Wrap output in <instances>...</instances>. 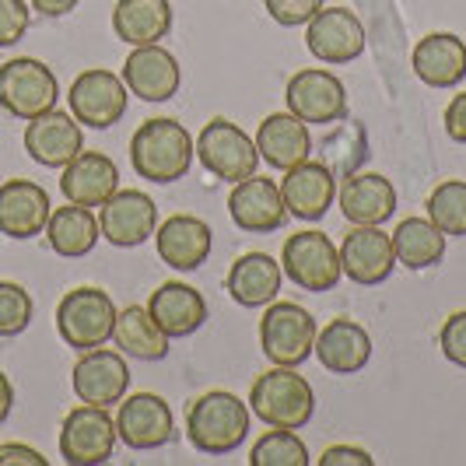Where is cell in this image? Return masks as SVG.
<instances>
[{
    "label": "cell",
    "mask_w": 466,
    "mask_h": 466,
    "mask_svg": "<svg viewBox=\"0 0 466 466\" xmlns=\"http://www.w3.org/2000/svg\"><path fill=\"white\" fill-rule=\"evenodd\" d=\"M113 344L127 358H137V361H162L165 354H168V337L151 319L147 305H127L123 312H116Z\"/></svg>",
    "instance_id": "obj_32"
},
{
    "label": "cell",
    "mask_w": 466,
    "mask_h": 466,
    "mask_svg": "<svg viewBox=\"0 0 466 466\" xmlns=\"http://www.w3.org/2000/svg\"><path fill=\"white\" fill-rule=\"evenodd\" d=\"M312 354L319 358V365L333 375H354L372 361V337L361 323H354L348 316L329 319L327 327L316 333V348Z\"/></svg>",
    "instance_id": "obj_25"
},
{
    "label": "cell",
    "mask_w": 466,
    "mask_h": 466,
    "mask_svg": "<svg viewBox=\"0 0 466 466\" xmlns=\"http://www.w3.org/2000/svg\"><path fill=\"white\" fill-rule=\"evenodd\" d=\"M172 28V4L168 0H116L113 7V32L127 46H158Z\"/></svg>",
    "instance_id": "obj_30"
},
{
    "label": "cell",
    "mask_w": 466,
    "mask_h": 466,
    "mask_svg": "<svg viewBox=\"0 0 466 466\" xmlns=\"http://www.w3.org/2000/svg\"><path fill=\"white\" fill-rule=\"evenodd\" d=\"M280 197H284V208L291 218L299 221H319L333 200H337V179L329 172V165L323 162H299L295 168L284 172L280 179Z\"/></svg>",
    "instance_id": "obj_21"
},
{
    "label": "cell",
    "mask_w": 466,
    "mask_h": 466,
    "mask_svg": "<svg viewBox=\"0 0 466 466\" xmlns=\"http://www.w3.org/2000/svg\"><path fill=\"white\" fill-rule=\"evenodd\" d=\"M11 410H15V386H11V379L0 372V424L11 418Z\"/></svg>",
    "instance_id": "obj_44"
},
{
    "label": "cell",
    "mask_w": 466,
    "mask_h": 466,
    "mask_svg": "<svg viewBox=\"0 0 466 466\" xmlns=\"http://www.w3.org/2000/svg\"><path fill=\"white\" fill-rule=\"evenodd\" d=\"M35 316V302L15 280H0V337H18Z\"/></svg>",
    "instance_id": "obj_36"
},
{
    "label": "cell",
    "mask_w": 466,
    "mask_h": 466,
    "mask_svg": "<svg viewBox=\"0 0 466 466\" xmlns=\"http://www.w3.org/2000/svg\"><path fill=\"white\" fill-rule=\"evenodd\" d=\"M0 187H4V179H0Z\"/></svg>",
    "instance_id": "obj_45"
},
{
    "label": "cell",
    "mask_w": 466,
    "mask_h": 466,
    "mask_svg": "<svg viewBox=\"0 0 466 466\" xmlns=\"http://www.w3.org/2000/svg\"><path fill=\"white\" fill-rule=\"evenodd\" d=\"M439 348H442L445 361L466 369V309L452 312L442 323V329H439Z\"/></svg>",
    "instance_id": "obj_39"
},
{
    "label": "cell",
    "mask_w": 466,
    "mask_h": 466,
    "mask_svg": "<svg viewBox=\"0 0 466 466\" xmlns=\"http://www.w3.org/2000/svg\"><path fill=\"white\" fill-rule=\"evenodd\" d=\"M337 204L350 225H382L397 214V187L382 172H358L337 189Z\"/></svg>",
    "instance_id": "obj_27"
},
{
    "label": "cell",
    "mask_w": 466,
    "mask_h": 466,
    "mask_svg": "<svg viewBox=\"0 0 466 466\" xmlns=\"http://www.w3.org/2000/svg\"><path fill=\"white\" fill-rule=\"evenodd\" d=\"M280 270L284 278L295 280L302 291H333L340 278H344V267H340V249L333 246V238L327 232H299L291 235L280 249Z\"/></svg>",
    "instance_id": "obj_8"
},
{
    "label": "cell",
    "mask_w": 466,
    "mask_h": 466,
    "mask_svg": "<svg viewBox=\"0 0 466 466\" xmlns=\"http://www.w3.org/2000/svg\"><path fill=\"white\" fill-rule=\"evenodd\" d=\"M119 189V168L102 151H81L74 162L60 168V193L67 204L102 208Z\"/></svg>",
    "instance_id": "obj_22"
},
{
    "label": "cell",
    "mask_w": 466,
    "mask_h": 466,
    "mask_svg": "<svg viewBox=\"0 0 466 466\" xmlns=\"http://www.w3.org/2000/svg\"><path fill=\"white\" fill-rule=\"evenodd\" d=\"M249 466H309V449L291 428H274L249 449Z\"/></svg>",
    "instance_id": "obj_35"
},
{
    "label": "cell",
    "mask_w": 466,
    "mask_h": 466,
    "mask_svg": "<svg viewBox=\"0 0 466 466\" xmlns=\"http://www.w3.org/2000/svg\"><path fill=\"white\" fill-rule=\"evenodd\" d=\"M445 134L456 140V144H466V92H460L449 106H445Z\"/></svg>",
    "instance_id": "obj_42"
},
{
    "label": "cell",
    "mask_w": 466,
    "mask_h": 466,
    "mask_svg": "<svg viewBox=\"0 0 466 466\" xmlns=\"http://www.w3.org/2000/svg\"><path fill=\"white\" fill-rule=\"evenodd\" d=\"M228 214H232L235 228L249 235H270L278 232L288 221V208L274 179L263 176H249L242 183H232V197H228Z\"/></svg>",
    "instance_id": "obj_19"
},
{
    "label": "cell",
    "mask_w": 466,
    "mask_h": 466,
    "mask_svg": "<svg viewBox=\"0 0 466 466\" xmlns=\"http://www.w3.org/2000/svg\"><path fill=\"white\" fill-rule=\"evenodd\" d=\"M28 25H32V11L25 0H0V49L22 43Z\"/></svg>",
    "instance_id": "obj_38"
},
{
    "label": "cell",
    "mask_w": 466,
    "mask_h": 466,
    "mask_svg": "<svg viewBox=\"0 0 466 466\" xmlns=\"http://www.w3.org/2000/svg\"><path fill=\"white\" fill-rule=\"evenodd\" d=\"M0 466H46V456L32 445L0 442Z\"/></svg>",
    "instance_id": "obj_41"
},
{
    "label": "cell",
    "mask_w": 466,
    "mask_h": 466,
    "mask_svg": "<svg viewBox=\"0 0 466 466\" xmlns=\"http://www.w3.org/2000/svg\"><path fill=\"white\" fill-rule=\"evenodd\" d=\"M428 221L442 235H466V183L463 179H445L428 197Z\"/></svg>",
    "instance_id": "obj_34"
},
{
    "label": "cell",
    "mask_w": 466,
    "mask_h": 466,
    "mask_svg": "<svg viewBox=\"0 0 466 466\" xmlns=\"http://www.w3.org/2000/svg\"><path fill=\"white\" fill-rule=\"evenodd\" d=\"M390 238H393V253H397L400 267L428 270L445 257V238L449 235L439 232L428 218H407V221H400L397 232Z\"/></svg>",
    "instance_id": "obj_33"
},
{
    "label": "cell",
    "mask_w": 466,
    "mask_h": 466,
    "mask_svg": "<svg viewBox=\"0 0 466 466\" xmlns=\"http://www.w3.org/2000/svg\"><path fill=\"white\" fill-rule=\"evenodd\" d=\"M340 267L361 288H375V284L390 280L393 267H397L393 238L379 225H354L348 238L340 242Z\"/></svg>",
    "instance_id": "obj_17"
},
{
    "label": "cell",
    "mask_w": 466,
    "mask_h": 466,
    "mask_svg": "<svg viewBox=\"0 0 466 466\" xmlns=\"http://www.w3.org/2000/svg\"><path fill=\"white\" fill-rule=\"evenodd\" d=\"M284 102L288 113L299 116L302 123H340L348 116V88L337 74H329L323 67H305L299 74L288 77L284 88Z\"/></svg>",
    "instance_id": "obj_11"
},
{
    "label": "cell",
    "mask_w": 466,
    "mask_h": 466,
    "mask_svg": "<svg viewBox=\"0 0 466 466\" xmlns=\"http://www.w3.org/2000/svg\"><path fill=\"white\" fill-rule=\"evenodd\" d=\"M116 439V418H109V407L81 403L60 424V456L70 466L109 463Z\"/></svg>",
    "instance_id": "obj_10"
},
{
    "label": "cell",
    "mask_w": 466,
    "mask_h": 466,
    "mask_svg": "<svg viewBox=\"0 0 466 466\" xmlns=\"http://www.w3.org/2000/svg\"><path fill=\"white\" fill-rule=\"evenodd\" d=\"M151 319L158 323L168 340L176 337H189L208 323V302L204 295L187 284V280H165L151 291V302H147Z\"/></svg>",
    "instance_id": "obj_24"
},
{
    "label": "cell",
    "mask_w": 466,
    "mask_h": 466,
    "mask_svg": "<svg viewBox=\"0 0 466 466\" xmlns=\"http://www.w3.org/2000/svg\"><path fill=\"white\" fill-rule=\"evenodd\" d=\"M25 151L28 158L43 168H64L67 162H74L81 151H85V134H81V123L60 113V109H49L43 116L28 119L25 127Z\"/></svg>",
    "instance_id": "obj_18"
},
{
    "label": "cell",
    "mask_w": 466,
    "mask_h": 466,
    "mask_svg": "<svg viewBox=\"0 0 466 466\" xmlns=\"http://www.w3.org/2000/svg\"><path fill=\"white\" fill-rule=\"evenodd\" d=\"M123 85L127 92L137 95L140 102H168L176 98L183 85L179 60L158 43V46H134L123 60Z\"/></svg>",
    "instance_id": "obj_16"
},
{
    "label": "cell",
    "mask_w": 466,
    "mask_h": 466,
    "mask_svg": "<svg viewBox=\"0 0 466 466\" xmlns=\"http://www.w3.org/2000/svg\"><path fill=\"white\" fill-rule=\"evenodd\" d=\"M56 74L35 56H15L0 67V109L15 119H35L56 109Z\"/></svg>",
    "instance_id": "obj_5"
},
{
    "label": "cell",
    "mask_w": 466,
    "mask_h": 466,
    "mask_svg": "<svg viewBox=\"0 0 466 466\" xmlns=\"http://www.w3.org/2000/svg\"><path fill=\"white\" fill-rule=\"evenodd\" d=\"M70 386L81 403L113 407L130 390V365H127L123 350H106V344L81 350V358L74 361V372H70Z\"/></svg>",
    "instance_id": "obj_14"
},
{
    "label": "cell",
    "mask_w": 466,
    "mask_h": 466,
    "mask_svg": "<svg viewBox=\"0 0 466 466\" xmlns=\"http://www.w3.org/2000/svg\"><path fill=\"white\" fill-rule=\"evenodd\" d=\"M53 214L49 193L32 179H7L0 187V235L7 238H35L46 232Z\"/></svg>",
    "instance_id": "obj_23"
},
{
    "label": "cell",
    "mask_w": 466,
    "mask_h": 466,
    "mask_svg": "<svg viewBox=\"0 0 466 466\" xmlns=\"http://www.w3.org/2000/svg\"><path fill=\"white\" fill-rule=\"evenodd\" d=\"M316 333H319V327H316L309 309H302L299 302L274 299L259 319V348L270 358V365L299 369L316 348Z\"/></svg>",
    "instance_id": "obj_6"
},
{
    "label": "cell",
    "mask_w": 466,
    "mask_h": 466,
    "mask_svg": "<svg viewBox=\"0 0 466 466\" xmlns=\"http://www.w3.org/2000/svg\"><path fill=\"white\" fill-rule=\"evenodd\" d=\"M327 0H263L267 15L284 28H299L316 18V11L323 7Z\"/></svg>",
    "instance_id": "obj_37"
},
{
    "label": "cell",
    "mask_w": 466,
    "mask_h": 466,
    "mask_svg": "<svg viewBox=\"0 0 466 466\" xmlns=\"http://www.w3.org/2000/svg\"><path fill=\"white\" fill-rule=\"evenodd\" d=\"M257 151H259V162H267L270 168H278V172L295 168L312 151L309 123H302V119L291 116V113H270L257 130Z\"/></svg>",
    "instance_id": "obj_29"
},
{
    "label": "cell",
    "mask_w": 466,
    "mask_h": 466,
    "mask_svg": "<svg viewBox=\"0 0 466 466\" xmlns=\"http://www.w3.org/2000/svg\"><path fill=\"white\" fill-rule=\"evenodd\" d=\"M98 214L81 204H67V208H53L46 221V242L56 257L64 259H81L88 257L98 246Z\"/></svg>",
    "instance_id": "obj_31"
},
{
    "label": "cell",
    "mask_w": 466,
    "mask_h": 466,
    "mask_svg": "<svg viewBox=\"0 0 466 466\" xmlns=\"http://www.w3.org/2000/svg\"><path fill=\"white\" fill-rule=\"evenodd\" d=\"M249 410L257 414L267 428H291L299 431L312 420L316 410V393L309 379L288 365H274L263 372L249 390Z\"/></svg>",
    "instance_id": "obj_3"
},
{
    "label": "cell",
    "mask_w": 466,
    "mask_h": 466,
    "mask_svg": "<svg viewBox=\"0 0 466 466\" xmlns=\"http://www.w3.org/2000/svg\"><path fill=\"white\" fill-rule=\"evenodd\" d=\"M193 158H197V140L189 137V130L179 119H144L130 137V165L147 183L168 187L187 179Z\"/></svg>",
    "instance_id": "obj_1"
},
{
    "label": "cell",
    "mask_w": 466,
    "mask_h": 466,
    "mask_svg": "<svg viewBox=\"0 0 466 466\" xmlns=\"http://www.w3.org/2000/svg\"><path fill=\"white\" fill-rule=\"evenodd\" d=\"M305 46L316 60H323L329 67L350 64L365 53V28L358 22V15L348 7H319L316 18L305 25Z\"/></svg>",
    "instance_id": "obj_15"
},
{
    "label": "cell",
    "mask_w": 466,
    "mask_h": 466,
    "mask_svg": "<svg viewBox=\"0 0 466 466\" xmlns=\"http://www.w3.org/2000/svg\"><path fill=\"white\" fill-rule=\"evenodd\" d=\"M375 460L358 445H329L319 456V466H372Z\"/></svg>",
    "instance_id": "obj_40"
},
{
    "label": "cell",
    "mask_w": 466,
    "mask_h": 466,
    "mask_svg": "<svg viewBox=\"0 0 466 466\" xmlns=\"http://www.w3.org/2000/svg\"><path fill=\"white\" fill-rule=\"evenodd\" d=\"M410 70L428 88H456L466 77V43L452 32H431L418 39Z\"/></svg>",
    "instance_id": "obj_26"
},
{
    "label": "cell",
    "mask_w": 466,
    "mask_h": 466,
    "mask_svg": "<svg viewBox=\"0 0 466 466\" xmlns=\"http://www.w3.org/2000/svg\"><path fill=\"white\" fill-rule=\"evenodd\" d=\"M155 246H158V259L165 267L189 274L208 263L210 249H214V232L197 214H172L155 228Z\"/></svg>",
    "instance_id": "obj_20"
},
{
    "label": "cell",
    "mask_w": 466,
    "mask_h": 466,
    "mask_svg": "<svg viewBox=\"0 0 466 466\" xmlns=\"http://www.w3.org/2000/svg\"><path fill=\"white\" fill-rule=\"evenodd\" d=\"M127 102H130V92H127L123 77L106 67L81 70L70 81L67 106H70V116L77 119L81 127H92V130L116 127L119 119H123V113H127Z\"/></svg>",
    "instance_id": "obj_9"
},
{
    "label": "cell",
    "mask_w": 466,
    "mask_h": 466,
    "mask_svg": "<svg viewBox=\"0 0 466 466\" xmlns=\"http://www.w3.org/2000/svg\"><path fill=\"white\" fill-rule=\"evenodd\" d=\"M187 439L204 456H228L249 439V403L228 390L197 397L187 414Z\"/></svg>",
    "instance_id": "obj_2"
},
{
    "label": "cell",
    "mask_w": 466,
    "mask_h": 466,
    "mask_svg": "<svg viewBox=\"0 0 466 466\" xmlns=\"http://www.w3.org/2000/svg\"><path fill=\"white\" fill-rule=\"evenodd\" d=\"M113 323H116V305L109 291L92 284L67 291L56 305V333L74 350H92L113 340Z\"/></svg>",
    "instance_id": "obj_4"
},
{
    "label": "cell",
    "mask_w": 466,
    "mask_h": 466,
    "mask_svg": "<svg viewBox=\"0 0 466 466\" xmlns=\"http://www.w3.org/2000/svg\"><path fill=\"white\" fill-rule=\"evenodd\" d=\"M158 228V204L144 189H116L98 208V232L116 249H137Z\"/></svg>",
    "instance_id": "obj_12"
},
{
    "label": "cell",
    "mask_w": 466,
    "mask_h": 466,
    "mask_svg": "<svg viewBox=\"0 0 466 466\" xmlns=\"http://www.w3.org/2000/svg\"><path fill=\"white\" fill-rule=\"evenodd\" d=\"M119 442L134 452H151L176 439V418L172 407L158 393H130L119 400L116 410Z\"/></svg>",
    "instance_id": "obj_13"
},
{
    "label": "cell",
    "mask_w": 466,
    "mask_h": 466,
    "mask_svg": "<svg viewBox=\"0 0 466 466\" xmlns=\"http://www.w3.org/2000/svg\"><path fill=\"white\" fill-rule=\"evenodd\" d=\"M197 158L214 179L242 183V179H249L257 172L259 151L257 140L249 137L242 127H235L232 119L225 116H214L197 137Z\"/></svg>",
    "instance_id": "obj_7"
},
{
    "label": "cell",
    "mask_w": 466,
    "mask_h": 466,
    "mask_svg": "<svg viewBox=\"0 0 466 466\" xmlns=\"http://www.w3.org/2000/svg\"><path fill=\"white\" fill-rule=\"evenodd\" d=\"M280 280H284L280 259H274L270 253H242L232 263V270H228L225 288H228L235 305H242V309H267L278 299Z\"/></svg>",
    "instance_id": "obj_28"
},
{
    "label": "cell",
    "mask_w": 466,
    "mask_h": 466,
    "mask_svg": "<svg viewBox=\"0 0 466 466\" xmlns=\"http://www.w3.org/2000/svg\"><path fill=\"white\" fill-rule=\"evenodd\" d=\"M32 4V11H39L43 18H64V15H70L81 0H28Z\"/></svg>",
    "instance_id": "obj_43"
}]
</instances>
